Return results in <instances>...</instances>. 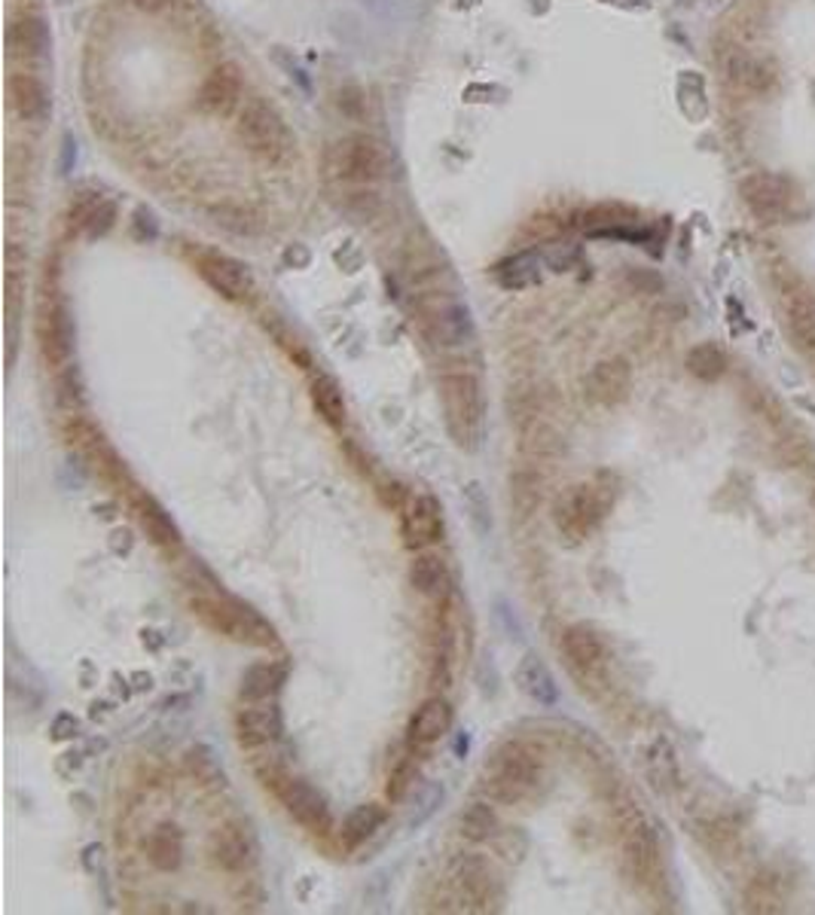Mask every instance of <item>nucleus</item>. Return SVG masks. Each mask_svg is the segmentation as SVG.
Segmentation results:
<instances>
[{
  "label": "nucleus",
  "instance_id": "nucleus-35",
  "mask_svg": "<svg viewBox=\"0 0 815 915\" xmlns=\"http://www.w3.org/2000/svg\"><path fill=\"white\" fill-rule=\"evenodd\" d=\"M114 217H117V205L101 196L79 205V223L89 229V236H105L107 229L114 226Z\"/></svg>",
  "mask_w": 815,
  "mask_h": 915
},
{
  "label": "nucleus",
  "instance_id": "nucleus-8",
  "mask_svg": "<svg viewBox=\"0 0 815 915\" xmlns=\"http://www.w3.org/2000/svg\"><path fill=\"white\" fill-rule=\"evenodd\" d=\"M602 516H605V497L599 495L596 485H571L566 495L556 500V510H553L559 535L571 547L583 543L599 528Z\"/></svg>",
  "mask_w": 815,
  "mask_h": 915
},
{
  "label": "nucleus",
  "instance_id": "nucleus-1",
  "mask_svg": "<svg viewBox=\"0 0 815 915\" xmlns=\"http://www.w3.org/2000/svg\"><path fill=\"white\" fill-rule=\"evenodd\" d=\"M540 782H544L540 760L535 757L532 747L516 742L501 745L483 769V787L501 806H523L526 799L538 794Z\"/></svg>",
  "mask_w": 815,
  "mask_h": 915
},
{
  "label": "nucleus",
  "instance_id": "nucleus-2",
  "mask_svg": "<svg viewBox=\"0 0 815 915\" xmlns=\"http://www.w3.org/2000/svg\"><path fill=\"white\" fill-rule=\"evenodd\" d=\"M776 309L791 345L803 354H815V290L791 266L773 272Z\"/></svg>",
  "mask_w": 815,
  "mask_h": 915
},
{
  "label": "nucleus",
  "instance_id": "nucleus-3",
  "mask_svg": "<svg viewBox=\"0 0 815 915\" xmlns=\"http://www.w3.org/2000/svg\"><path fill=\"white\" fill-rule=\"evenodd\" d=\"M328 171L345 186H373L388 171V153L367 134H352L328 150Z\"/></svg>",
  "mask_w": 815,
  "mask_h": 915
},
{
  "label": "nucleus",
  "instance_id": "nucleus-23",
  "mask_svg": "<svg viewBox=\"0 0 815 915\" xmlns=\"http://www.w3.org/2000/svg\"><path fill=\"white\" fill-rule=\"evenodd\" d=\"M147 858L162 873L178 870L181 861H184V837H181V830L174 824H159L157 830L150 833V839H147Z\"/></svg>",
  "mask_w": 815,
  "mask_h": 915
},
{
  "label": "nucleus",
  "instance_id": "nucleus-12",
  "mask_svg": "<svg viewBox=\"0 0 815 915\" xmlns=\"http://www.w3.org/2000/svg\"><path fill=\"white\" fill-rule=\"evenodd\" d=\"M400 531L409 549H428L437 540H443V507L435 495L409 497L404 516H400Z\"/></svg>",
  "mask_w": 815,
  "mask_h": 915
},
{
  "label": "nucleus",
  "instance_id": "nucleus-33",
  "mask_svg": "<svg viewBox=\"0 0 815 915\" xmlns=\"http://www.w3.org/2000/svg\"><path fill=\"white\" fill-rule=\"evenodd\" d=\"M382 824H385V809L376 806V803H367V806H357V809L345 818V824H342V837H345L348 846H361V842H367V839L379 830Z\"/></svg>",
  "mask_w": 815,
  "mask_h": 915
},
{
  "label": "nucleus",
  "instance_id": "nucleus-30",
  "mask_svg": "<svg viewBox=\"0 0 815 915\" xmlns=\"http://www.w3.org/2000/svg\"><path fill=\"white\" fill-rule=\"evenodd\" d=\"M459 833L468 839V842H476V846L492 842V839L501 833L498 815H495V809L486 806V803H474V806H468V809L459 815Z\"/></svg>",
  "mask_w": 815,
  "mask_h": 915
},
{
  "label": "nucleus",
  "instance_id": "nucleus-26",
  "mask_svg": "<svg viewBox=\"0 0 815 915\" xmlns=\"http://www.w3.org/2000/svg\"><path fill=\"white\" fill-rule=\"evenodd\" d=\"M238 95H242V79L236 77V71H217L202 86V107L211 114H229L242 101Z\"/></svg>",
  "mask_w": 815,
  "mask_h": 915
},
{
  "label": "nucleus",
  "instance_id": "nucleus-34",
  "mask_svg": "<svg viewBox=\"0 0 815 915\" xmlns=\"http://www.w3.org/2000/svg\"><path fill=\"white\" fill-rule=\"evenodd\" d=\"M647 772H651V778H654V785H657L659 790H666V787H672L675 782H678L675 754H672V747L666 739H657L654 747L647 751Z\"/></svg>",
  "mask_w": 815,
  "mask_h": 915
},
{
  "label": "nucleus",
  "instance_id": "nucleus-17",
  "mask_svg": "<svg viewBox=\"0 0 815 915\" xmlns=\"http://www.w3.org/2000/svg\"><path fill=\"white\" fill-rule=\"evenodd\" d=\"M10 107H13L15 117L22 119V122L40 129L50 119V110H53L46 83L34 77V74H15V77H10Z\"/></svg>",
  "mask_w": 815,
  "mask_h": 915
},
{
  "label": "nucleus",
  "instance_id": "nucleus-22",
  "mask_svg": "<svg viewBox=\"0 0 815 915\" xmlns=\"http://www.w3.org/2000/svg\"><path fill=\"white\" fill-rule=\"evenodd\" d=\"M409 583L425 599H440L449 583L447 562L437 552H419L409 564Z\"/></svg>",
  "mask_w": 815,
  "mask_h": 915
},
{
  "label": "nucleus",
  "instance_id": "nucleus-28",
  "mask_svg": "<svg viewBox=\"0 0 815 915\" xmlns=\"http://www.w3.org/2000/svg\"><path fill=\"white\" fill-rule=\"evenodd\" d=\"M730 77L737 79L742 89L751 92H770L776 86V71L761 55H733Z\"/></svg>",
  "mask_w": 815,
  "mask_h": 915
},
{
  "label": "nucleus",
  "instance_id": "nucleus-32",
  "mask_svg": "<svg viewBox=\"0 0 815 915\" xmlns=\"http://www.w3.org/2000/svg\"><path fill=\"white\" fill-rule=\"evenodd\" d=\"M498 278L504 288L511 290H523L538 284L540 278V257L535 250H526V254H516L507 262H501Z\"/></svg>",
  "mask_w": 815,
  "mask_h": 915
},
{
  "label": "nucleus",
  "instance_id": "nucleus-13",
  "mask_svg": "<svg viewBox=\"0 0 815 915\" xmlns=\"http://www.w3.org/2000/svg\"><path fill=\"white\" fill-rule=\"evenodd\" d=\"M278 799L285 803L293 821H300L312 833H328L330 830V806L328 799L318 794L315 787L303 778H285L276 787Z\"/></svg>",
  "mask_w": 815,
  "mask_h": 915
},
{
  "label": "nucleus",
  "instance_id": "nucleus-25",
  "mask_svg": "<svg viewBox=\"0 0 815 915\" xmlns=\"http://www.w3.org/2000/svg\"><path fill=\"white\" fill-rule=\"evenodd\" d=\"M40 340L53 364H62L71 354V327H67V314L62 305H50V312L40 314Z\"/></svg>",
  "mask_w": 815,
  "mask_h": 915
},
{
  "label": "nucleus",
  "instance_id": "nucleus-10",
  "mask_svg": "<svg viewBox=\"0 0 815 915\" xmlns=\"http://www.w3.org/2000/svg\"><path fill=\"white\" fill-rule=\"evenodd\" d=\"M562 654H566L568 668L583 680V687L605 678V644L590 626H583V623L568 626L566 635H562Z\"/></svg>",
  "mask_w": 815,
  "mask_h": 915
},
{
  "label": "nucleus",
  "instance_id": "nucleus-4",
  "mask_svg": "<svg viewBox=\"0 0 815 915\" xmlns=\"http://www.w3.org/2000/svg\"><path fill=\"white\" fill-rule=\"evenodd\" d=\"M238 138L242 144L248 147L257 159H264L269 165H281L288 162L293 153V141H290L288 126L281 122L272 107H266L264 101H248L238 114Z\"/></svg>",
  "mask_w": 815,
  "mask_h": 915
},
{
  "label": "nucleus",
  "instance_id": "nucleus-9",
  "mask_svg": "<svg viewBox=\"0 0 815 915\" xmlns=\"http://www.w3.org/2000/svg\"><path fill=\"white\" fill-rule=\"evenodd\" d=\"M196 607L211 626L229 635V638L248 640V644H276L272 628L266 626L248 604L236 602V599H202V602H196Z\"/></svg>",
  "mask_w": 815,
  "mask_h": 915
},
{
  "label": "nucleus",
  "instance_id": "nucleus-11",
  "mask_svg": "<svg viewBox=\"0 0 815 915\" xmlns=\"http://www.w3.org/2000/svg\"><path fill=\"white\" fill-rule=\"evenodd\" d=\"M623 861L635 882H651L659 870L657 837L642 815H630L623 824Z\"/></svg>",
  "mask_w": 815,
  "mask_h": 915
},
{
  "label": "nucleus",
  "instance_id": "nucleus-15",
  "mask_svg": "<svg viewBox=\"0 0 815 915\" xmlns=\"http://www.w3.org/2000/svg\"><path fill=\"white\" fill-rule=\"evenodd\" d=\"M632 388V369L623 357H611L596 364L583 379V391L592 403L599 406H618L630 397Z\"/></svg>",
  "mask_w": 815,
  "mask_h": 915
},
{
  "label": "nucleus",
  "instance_id": "nucleus-6",
  "mask_svg": "<svg viewBox=\"0 0 815 915\" xmlns=\"http://www.w3.org/2000/svg\"><path fill=\"white\" fill-rule=\"evenodd\" d=\"M449 891L455 901L471 913H489L501 901V882L486 858L480 854H459L447 870Z\"/></svg>",
  "mask_w": 815,
  "mask_h": 915
},
{
  "label": "nucleus",
  "instance_id": "nucleus-31",
  "mask_svg": "<svg viewBox=\"0 0 815 915\" xmlns=\"http://www.w3.org/2000/svg\"><path fill=\"white\" fill-rule=\"evenodd\" d=\"M687 373L699 381H718L727 373V354L715 342H699L687 352Z\"/></svg>",
  "mask_w": 815,
  "mask_h": 915
},
{
  "label": "nucleus",
  "instance_id": "nucleus-27",
  "mask_svg": "<svg viewBox=\"0 0 815 915\" xmlns=\"http://www.w3.org/2000/svg\"><path fill=\"white\" fill-rule=\"evenodd\" d=\"M135 510H138V523H141V528L150 535L153 543H159V547H178V543H181L178 528H174V523L169 519V513L162 510L153 497H138V500H135Z\"/></svg>",
  "mask_w": 815,
  "mask_h": 915
},
{
  "label": "nucleus",
  "instance_id": "nucleus-18",
  "mask_svg": "<svg viewBox=\"0 0 815 915\" xmlns=\"http://www.w3.org/2000/svg\"><path fill=\"white\" fill-rule=\"evenodd\" d=\"M449 726H452V708L443 696H431L409 720V742L419 747L437 745L449 732Z\"/></svg>",
  "mask_w": 815,
  "mask_h": 915
},
{
  "label": "nucleus",
  "instance_id": "nucleus-14",
  "mask_svg": "<svg viewBox=\"0 0 815 915\" xmlns=\"http://www.w3.org/2000/svg\"><path fill=\"white\" fill-rule=\"evenodd\" d=\"M281 732H285V720L276 699L245 702V708L236 714V735L242 747L272 745L281 739Z\"/></svg>",
  "mask_w": 815,
  "mask_h": 915
},
{
  "label": "nucleus",
  "instance_id": "nucleus-16",
  "mask_svg": "<svg viewBox=\"0 0 815 915\" xmlns=\"http://www.w3.org/2000/svg\"><path fill=\"white\" fill-rule=\"evenodd\" d=\"M196 266H199V274L208 281L211 288L221 290L226 300H233V302L250 300V293H254V281H250V274L245 272V266H238L236 260L221 257V254H199Z\"/></svg>",
  "mask_w": 815,
  "mask_h": 915
},
{
  "label": "nucleus",
  "instance_id": "nucleus-24",
  "mask_svg": "<svg viewBox=\"0 0 815 915\" xmlns=\"http://www.w3.org/2000/svg\"><path fill=\"white\" fill-rule=\"evenodd\" d=\"M516 683H519V690L526 696H532L538 706H553V702L559 699L550 668L544 666L535 654L523 656V663L516 668Z\"/></svg>",
  "mask_w": 815,
  "mask_h": 915
},
{
  "label": "nucleus",
  "instance_id": "nucleus-29",
  "mask_svg": "<svg viewBox=\"0 0 815 915\" xmlns=\"http://www.w3.org/2000/svg\"><path fill=\"white\" fill-rule=\"evenodd\" d=\"M312 403H315V409L324 416L328 424H333V428H342V424H345L348 406H345V397H342L340 381L333 379V376L318 373L315 379H312Z\"/></svg>",
  "mask_w": 815,
  "mask_h": 915
},
{
  "label": "nucleus",
  "instance_id": "nucleus-21",
  "mask_svg": "<svg viewBox=\"0 0 815 915\" xmlns=\"http://www.w3.org/2000/svg\"><path fill=\"white\" fill-rule=\"evenodd\" d=\"M10 50L25 62H43L50 53V31L37 15H22L10 25Z\"/></svg>",
  "mask_w": 815,
  "mask_h": 915
},
{
  "label": "nucleus",
  "instance_id": "nucleus-20",
  "mask_svg": "<svg viewBox=\"0 0 815 915\" xmlns=\"http://www.w3.org/2000/svg\"><path fill=\"white\" fill-rule=\"evenodd\" d=\"M288 680V666L285 663H257L250 666L245 675H242V687H238V696L242 702H264V699H276V693L281 690V683Z\"/></svg>",
  "mask_w": 815,
  "mask_h": 915
},
{
  "label": "nucleus",
  "instance_id": "nucleus-5",
  "mask_svg": "<svg viewBox=\"0 0 815 915\" xmlns=\"http://www.w3.org/2000/svg\"><path fill=\"white\" fill-rule=\"evenodd\" d=\"M443 409L449 433L464 449H474L483 433V391L471 373H452L443 379Z\"/></svg>",
  "mask_w": 815,
  "mask_h": 915
},
{
  "label": "nucleus",
  "instance_id": "nucleus-19",
  "mask_svg": "<svg viewBox=\"0 0 815 915\" xmlns=\"http://www.w3.org/2000/svg\"><path fill=\"white\" fill-rule=\"evenodd\" d=\"M211 858L217 866H224L229 873L248 870L254 863V842L245 830H238L233 824H224L211 833Z\"/></svg>",
  "mask_w": 815,
  "mask_h": 915
},
{
  "label": "nucleus",
  "instance_id": "nucleus-7",
  "mask_svg": "<svg viewBox=\"0 0 815 915\" xmlns=\"http://www.w3.org/2000/svg\"><path fill=\"white\" fill-rule=\"evenodd\" d=\"M739 196L758 223H785L794 217L797 193L776 171H751L739 181Z\"/></svg>",
  "mask_w": 815,
  "mask_h": 915
}]
</instances>
